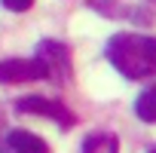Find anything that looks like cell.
Returning a JSON list of instances; mask_svg holds the SVG:
<instances>
[{
	"label": "cell",
	"mask_w": 156,
	"mask_h": 153,
	"mask_svg": "<svg viewBox=\"0 0 156 153\" xmlns=\"http://www.w3.org/2000/svg\"><path fill=\"white\" fill-rule=\"evenodd\" d=\"M46 76V64L40 58H6L0 61V83H31Z\"/></svg>",
	"instance_id": "cell-3"
},
{
	"label": "cell",
	"mask_w": 156,
	"mask_h": 153,
	"mask_svg": "<svg viewBox=\"0 0 156 153\" xmlns=\"http://www.w3.org/2000/svg\"><path fill=\"white\" fill-rule=\"evenodd\" d=\"M3 6L12 9V12H25V9L34 6V0H3Z\"/></svg>",
	"instance_id": "cell-8"
},
{
	"label": "cell",
	"mask_w": 156,
	"mask_h": 153,
	"mask_svg": "<svg viewBox=\"0 0 156 153\" xmlns=\"http://www.w3.org/2000/svg\"><path fill=\"white\" fill-rule=\"evenodd\" d=\"M16 107L22 113H37V116H49V119H55L61 126H73V113L64 104H58L52 98H43V95H25V98H19Z\"/></svg>",
	"instance_id": "cell-4"
},
{
	"label": "cell",
	"mask_w": 156,
	"mask_h": 153,
	"mask_svg": "<svg viewBox=\"0 0 156 153\" xmlns=\"http://www.w3.org/2000/svg\"><path fill=\"white\" fill-rule=\"evenodd\" d=\"M135 113L144 123H156V89H144L135 101Z\"/></svg>",
	"instance_id": "cell-7"
},
{
	"label": "cell",
	"mask_w": 156,
	"mask_h": 153,
	"mask_svg": "<svg viewBox=\"0 0 156 153\" xmlns=\"http://www.w3.org/2000/svg\"><path fill=\"white\" fill-rule=\"evenodd\" d=\"M107 58H110V64L122 76H129V80L153 76L156 73V37L116 34L107 43Z\"/></svg>",
	"instance_id": "cell-1"
},
{
	"label": "cell",
	"mask_w": 156,
	"mask_h": 153,
	"mask_svg": "<svg viewBox=\"0 0 156 153\" xmlns=\"http://www.w3.org/2000/svg\"><path fill=\"white\" fill-rule=\"evenodd\" d=\"M83 153H119V141L110 132H95L83 141Z\"/></svg>",
	"instance_id": "cell-6"
},
{
	"label": "cell",
	"mask_w": 156,
	"mask_h": 153,
	"mask_svg": "<svg viewBox=\"0 0 156 153\" xmlns=\"http://www.w3.org/2000/svg\"><path fill=\"white\" fill-rule=\"evenodd\" d=\"M150 153H156V150H150Z\"/></svg>",
	"instance_id": "cell-9"
},
{
	"label": "cell",
	"mask_w": 156,
	"mask_h": 153,
	"mask_svg": "<svg viewBox=\"0 0 156 153\" xmlns=\"http://www.w3.org/2000/svg\"><path fill=\"white\" fill-rule=\"evenodd\" d=\"M6 141H9V147H12L16 153H49V144H46L43 138L25 132V129H12V132L6 135Z\"/></svg>",
	"instance_id": "cell-5"
},
{
	"label": "cell",
	"mask_w": 156,
	"mask_h": 153,
	"mask_svg": "<svg viewBox=\"0 0 156 153\" xmlns=\"http://www.w3.org/2000/svg\"><path fill=\"white\" fill-rule=\"evenodd\" d=\"M37 58L46 64V76H49V80H55V83L70 80V49L64 43L43 40L37 46Z\"/></svg>",
	"instance_id": "cell-2"
}]
</instances>
